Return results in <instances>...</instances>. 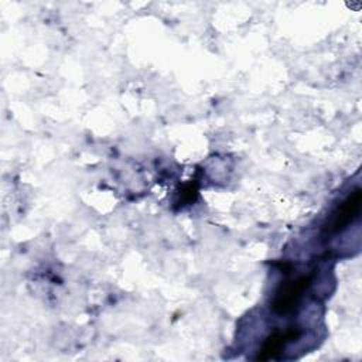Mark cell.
<instances>
[{
  "label": "cell",
  "instance_id": "cell-1",
  "mask_svg": "<svg viewBox=\"0 0 362 362\" xmlns=\"http://www.w3.org/2000/svg\"><path fill=\"white\" fill-rule=\"evenodd\" d=\"M359 202H361V192L356 189L352 195H349L337 209V212L332 215L331 223L328 230L329 232H338L344 229L358 214L359 209Z\"/></svg>",
  "mask_w": 362,
  "mask_h": 362
}]
</instances>
